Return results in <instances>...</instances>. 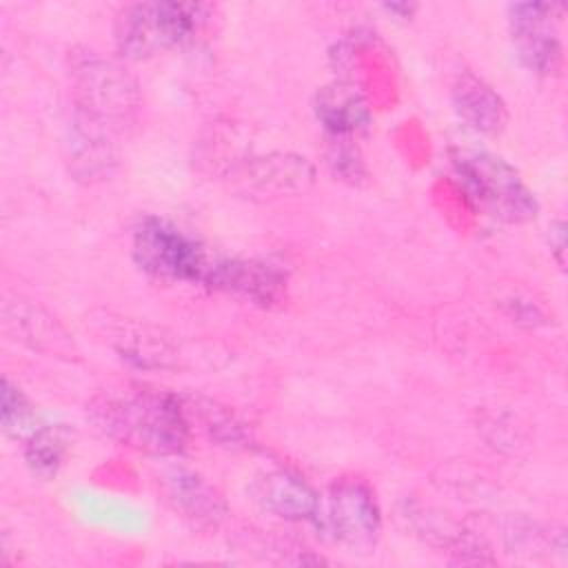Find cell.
<instances>
[{
  "mask_svg": "<svg viewBox=\"0 0 568 568\" xmlns=\"http://www.w3.org/2000/svg\"><path fill=\"white\" fill-rule=\"evenodd\" d=\"M89 413L109 437L149 455H178L189 442L191 424L175 395L142 386L104 390L91 402Z\"/></svg>",
  "mask_w": 568,
  "mask_h": 568,
  "instance_id": "obj_1",
  "label": "cell"
},
{
  "mask_svg": "<svg viewBox=\"0 0 568 568\" xmlns=\"http://www.w3.org/2000/svg\"><path fill=\"white\" fill-rule=\"evenodd\" d=\"M73 113H80L118 135L135 122L140 91L133 75L113 58L98 51L71 55Z\"/></svg>",
  "mask_w": 568,
  "mask_h": 568,
  "instance_id": "obj_2",
  "label": "cell"
},
{
  "mask_svg": "<svg viewBox=\"0 0 568 568\" xmlns=\"http://www.w3.org/2000/svg\"><path fill=\"white\" fill-rule=\"evenodd\" d=\"M450 160L468 197L488 215L513 224L535 217L537 200L506 160L477 149H457Z\"/></svg>",
  "mask_w": 568,
  "mask_h": 568,
  "instance_id": "obj_3",
  "label": "cell"
},
{
  "mask_svg": "<svg viewBox=\"0 0 568 568\" xmlns=\"http://www.w3.org/2000/svg\"><path fill=\"white\" fill-rule=\"evenodd\" d=\"M204 4L138 2L124 7L113 24L115 49L122 58L146 60L184 42L204 18Z\"/></svg>",
  "mask_w": 568,
  "mask_h": 568,
  "instance_id": "obj_4",
  "label": "cell"
},
{
  "mask_svg": "<svg viewBox=\"0 0 568 568\" xmlns=\"http://www.w3.org/2000/svg\"><path fill=\"white\" fill-rule=\"evenodd\" d=\"M133 257L142 271L166 282H206L213 257L195 240L160 217H144L133 231Z\"/></svg>",
  "mask_w": 568,
  "mask_h": 568,
  "instance_id": "obj_5",
  "label": "cell"
},
{
  "mask_svg": "<svg viewBox=\"0 0 568 568\" xmlns=\"http://www.w3.org/2000/svg\"><path fill=\"white\" fill-rule=\"evenodd\" d=\"M557 4L515 2L508 9L510 38L519 62L537 75H555L564 62V47L557 29Z\"/></svg>",
  "mask_w": 568,
  "mask_h": 568,
  "instance_id": "obj_6",
  "label": "cell"
},
{
  "mask_svg": "<svg viewBox=\"0 0 568 568\" xmlns=\"http://www.w3.org/2000/svg\"><path fill=\"white\" fill-rule=\"evenodd\" d=\"M324 521L335 541L353 550L371 548L382 528L379 506L368 486L357 479H342L331 486Z\"/></svg>",
  "mask_w": 568,
  "mask_h": 568,
  "instance_id": "obj_7",
  "label": "cell"
},
{
  "mask_svg": "<svg viewBox=\"0 0 568 568\" xmlns=\"http://www.w3.org/2000/svg\"><path fill=\"white\" fill-rule=\"evenodd\" d=\"M206 286L242 295L260 306L282 304L286 297V273L264 260L213 257Z\"/></svg>",
  "mask_w": 568,
  "mask_h": 568,
  "instance_id": "obj_8",
  "label": "cell"
},
{
  "mask_svg": "<svg viewBox=\"0 0 568 568\" xmlns=\"http://www.w3.org/2000/svg\"><path fill=\"white\" fill-rule=\"evenodd\" d=\"M313 166L306 158L291 153H268L248 160L235 173V189L246 197L271 200L304 191L313 182Z\"/></svg>",
  "mask_w": 568,
  "mask_h": 568,
  "instance_id": "obj_9",
  "label": "cell"
},
{
  "mask_svg": "<svg viewBox=\"0 0 568 568\" xmlns=\"http://www.w3.org/2000/svg\"><path fill=\"white\" fill-rule=\"evenodd\" d=\"M160 484L169 506L197 530H215L229 515L224 497L189 468L166 470Z\"/></svg>",
  "mask_w": 568,
  "mask_h": 568,
  "instance_id": "obj_10",
  "label": "cell"
},
{
  "mask_svg": "<svg viewBox=\"0 0 568 568\" xmlns=\"http://www.w3.org/2000/svg\"><path fill=\"white\" fill-rule=\"evenodd\" d=\"M118 133L80 115H71L67 131V164L75 180H104L118 162Z\"/></svg>",
  "mask_w": 568,
  "mask_h": 568,
  "instance_id": "obj_11",
  "label": "cell"
},
{
  "mask_svg": "<svg viewBox=\"0 0 568 568\" xmlns=\"http://www.w3.org/2000/svg\"><path fill=\"white\" fill-rule=\"evenodd\" d=\"M251 495L260 508L286 521L315 519L320 515L317 493L302 477L286 470H271L257 477Z\"/></svg>",
  "mask_w": 568,
  "mask_h": 568,
  "instance_id": "obj_12",
  "label": "cell"
},
{
  "mask_svg": "<svg viewBox=\"0 0 568 568\" xmlns=\"http://www.w3.org/2000/svg\"><path fill=\"white\" fill-rule=\"evenodd\" d=\"M453 104L457 115L475 131L497 135L508 120V111L499 93L470 71H464L453 84Z\"/></svg>",
  "mask_w": 568,
  "mask_h": 568,
  "instance_id": "obj_13",
  "label": "cell"
},
{
  "mask_svg": "<svg viewBox=\"0 0 568 568\" xmlns=\"http://www.w3.org/2000/svg\"><path fill=\"white\" fill-rule=\"evenodd\" d=\"M315 113L317 120L328 131V135L353 138L357 131L366 129L371 120V111L364 95L353 84L344 82H335L317 91Z\"/></svg>",
  "mask_w": 568,
  "mask_h": 568,
  "instance_id": "obj_14",
  "label": "cell"
},
{
  "mask_svg": "<svg viewBox=\"0 0 568 568\" xmlns=\"http://www.w3.org/2000/svg\"><path fill=\"white\" fill-rule=\"evenodd\" d=\"M118 337V351L124 359L142 366V368H169L173 366L175 351L171 344L155 335L146 333L144 326H133L131 331H124V335L115 333Z\"/></svg>",
  "mask_w": 568,
  "mask_h": 568,
  "instance_id": "obj_15",
  "label": "cell"
},
{
  "mask_svg": "<svg viewBox=\"0 0 568 568\" xmlns=\"http://www.w3.org/2000/svg\"><path fill=\"white\" fill-rule=\"evenodd\" d=\"M67 453V437L58 426H36L27 435L24 459L33 473L40 477H51L58 473Z\"/></svg>",
  "mask_w": 568,
  "mask_h": 568,
  "instance_id": "obj_16",
  "label": "cell"
},
{
  "mask_svg": "<svg viewBox=\"0 0 568 568\" xmlns=\"http://www.w3.org/2000/svg\"><path fill=\"white\" fill-rule=\"evenodd\" d=\"M326 162L335 175H339L346 182L357 184L366 178V166L359 149L353 144V138L348 135H331L328 149H326Z\"/></svg>",
  "mask_w": 568,
  "mask_h": 568,
  "instance_id": "obj_17",
  "label": "cell"
},
{
  "mask_svg": "<svg viewBox=\"0 0 568 568\" xmlns=\"http://www.w3.org/2000/svg\"><path fill=\"white\" fill-rule=\"evenodd\" d=\"M2 426L13 435H29L36 428L29 399L9 379H2Z\"/></svg>",
  "mask_w": 568,
  "mask_h": 568,
  "instance_id": "obj_18",
  "label": "cell"
},
{
  "mask_svg": "<svg viewBox=\"0 0 568 568\" xmlns=\"http://www.w3.org/2000/svg\"><path fill=\"white\" fill-rule=\"evenodd\" d=\"M184 410L191 413V415H200V422L204 424V430L213 439H217L222 444H240V442L246 439L242 426L233 419V415L215 408L213 404H206V406H200V404L189 406V404H184Z\"/></svg>",
  "mask_w": 568,
  "mask_h": 568,
  "instance_id": "obj_19",
  "label": "cell"
},
{
  "mask_svg": "<svg viewBox=\"0 0 568 568\" xmlns=\"http://www.w3.org/2000/svg\"><path fill=\"white\" fill-rule=\"evenodd\" d=\"M564 246H566V242H564V222H555L550 226V248H552L559 266H564Z\"/></svg>",
  "mask_w": 568,
  "mask_h": 568,
  "instance_id": "obj_20",
  "label": "cell"
},
{
  "mask_svg": "<svg viewBox=\"0 0 568 568\" xmlns=\"http://www.w3.org/2000/svg\"><path fill=\"white\" fill-rule=\"evenodd\" d=\"M386 9H388V11H393V13H402L404 18H408V16L415 11V7H413V4H397V2L386 4Z\"/></svg>",
  "mask_w": 568,
  "mask_h": 568,
  "instance_id": "obj_21",
  "label": "cell"
}]
</instances>
